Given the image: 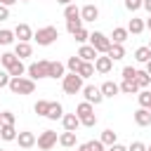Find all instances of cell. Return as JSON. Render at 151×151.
I'll use <instances>...</instances> for the list:
<instances>
[{
	"label": "cell",
	"instance_id": "18",
	"mask_svg": "<svg viewBox=\"0 0 151 151\" xmlns=\"http://www.w3.org/2000/svg\"><path fill=\"white\" fill-rule=\"evenodd\" d=\"M64 71H66V66H64L61 61H50V76H47V78H54V80H57V78H64V76H66Z\"/></svg>",
	"mask_w": 151,
	"mask_h": 151
},
{
	"label": "cell",
	"instance_id": "36",
	"mask_svg": "<svg viewBox=\"0 0 151 151\" xmlns=\"http://www.w3.org/2000/svg\"><path fill=\"white\" fill-rule=\"evenodd\" d=\"M80 64H83V61H80V57L76 54V57H68V61H66V68H68L71 73H78V68H80Z\"/></svg>",
	"mask_w": 151,
	"mask_h": 151
},
{
	"label": "cell",
	"instance_id": "40",
	"mask_svg": "<svg viewBox=\"0 0 151 151\" xmlns=\"http://www.w3.org/2000/svg\"><path fill=\"white\" fill-rule=\"evenodd\" d=\"M80 125H85V127H94V125H97V116H94V113H90V116L80 118Z\"/></svg>",
	"mask_w": 151,
	"mask_h": 151
},
{
	"label": "cell",
	"instance_id": "16",
	"mask_svg": "<svg viewBox=\"0 0 151 151\" xmlns=\"http://www.w3.org/2000/svg\"><path fill=\"white\" fill-rule=\"evenodd\" d=\"M14 54H17V59H26V57H31V54H33L31 42H17V45H14Z\"/></svg>",
	"mask_w": 151,
	"mask_h": 151
},
{
	"label": "cell",
	"instance_id": "14",
	"mask_svg": "<svg viewBox=\"0 0 151 151\" xmlns=\"http://www.w3.org/2000/svg\"><path fill=\"white\" fill-rule=\"evenodd\" d=\"M78 57H80V61H94L99 54L94 52V47H92V45H80V50H78Z\"/></svg>",
	"mask_w": 151,
	"mask_h": 151
},
{
	"label": "cell",
	"instance_id": "43",
	"mask_svg": "<svg viewBox=\"0 0 151 151\" xmlns=\"http://www.w3.org/2000/svg\"><path fill=\"white\" fill-rule=\"evenodd\" d=\"M87 144H90V149H92V151H104V149H106L99 139H92V142H87Z\"/></svg>",
	"mask_w": 151,
	"mask_h": 151
},
{
	"label": "cell",
	"instance_id": "48",
	"mask_svg": "<svg viewBox=\"0 0 151 151\" xmlns=\"http://www.w3.org/2000/svg\"><path fill=\"white\" fill-rule=\"evenodd\" d=\"M142 7H144L149 14H151V0H142Z\"/></svg>",
	"mask_w": 151,
	"mask_h": 151
},
{
	"label": "cell",
	"instance_id": "22",
	"mask_svg": "<svg viewBox=\"0 0 151 151\" xmlns=\"http://www.w3.org/2000/svg\"><path fill=\"white\" fill-rule=\"evenodd\" d=\"M7 73H9V78H21L24 73H26V66H24V61L19 59V61H14L9 68H7Z\"/></svg>",
	"mask_w": 151,
	"mask_h": 151
},
{
	"label": "cell",
	"instance_id": "3",
	"mask_svg": "<svg viewBox=\"0 0 151 151\" xmlns=\"http://www.w3.org/2000/svg\"><path fill=\"white\" fill-rule=\"evenodd\" d=\"M28 78L31 80H40V78H47L50 76V61L47 59H40V61H33L28 68H26Z\"/></svg>",
	"mask_w": 151,
	"mask_h": 151
},
{
	"label": "cell",
	"instance_id": "38",
	"mask_svg": "<svg viewBox=\"0 0 151 151\" xmlns=\"http://www.w3.org/2000/svg\"><path fill=\"white\" fill-rule=\"evenodd\" d=\"M73 38H76V42L85 45V40H90V33H87L85 28H80V31H76V33H73Z\"/></svg>",
	"mask_w": 151,
	"mask_h": 151
},
{
	"label": "cell",
	"instance_id": "29",
	"mask_svg": "<svg viewBox=\"0 0 151 151\" xmlns=\"http://www.w3.org/2000/svg\"><path fill=\"white\" fill-rule=\"evenodd\" d=\"M134 59H137L139 64L151 61V50H149V47H137V50H134Z\"/></svg>",
	"mask_w": 151,
	"mask_h": 151
},
{
	"label": "cell",
	"instance_id": "6",
	"mask_svg": "<svg viewBox=\"0 0 151 151\" xmlns=\"http://www.w3.org/2000/svg\"><path fill=\"white\" fill-rule=\"evenodd\" d=\"M57 142H59V137H57V132H54V130H42V132L38 134V139H35V144H38V149H40V151H50Z\"/></svg>",
	"mask_w": 151,
	"mask_h": 151
},
{
	"label": "cell",
	"instance_id": "27",
	"mask_svg": "<svg viewBox=\"0 0 151 151\" xmlns=\"http://www.w3.org/2000/svg\"><path fill=\"white\" fill-rule=\"evenodd\" d=\"M118 87H120V92H123V94H137V92H139V87H137V83H134V80H123Z\"/></svg>",
	"mask_w": 151,
	"mask_h": 151
},
{
	"label": "cell",
	"instance_id": "37",
	"mask_svg": "<svg viewBox=\"0 0 151 151\" xmlns=\"http://www.w3.org/2000/svg\"><path fill=\"white\" fill-rule=\"evenodd\" d=\"M83 28V19H71V21H66V31L73 35L76 31H80Z\"/></svg>",
	"mask_w": 151,
	"mask_h": 151
},
{
	"label": "cell",
	"instance_id": "20",
	"mask_svg": "<svg viewBox=\"0 0 151 151\" xmlns=\"http://www.w3.org/2000/svg\"><path fill=\"white\" fill-rule=\"evenodd\" d=\"M0 139H5V142H14L17 139V130H14V125H0Z\"/></svg>",
	"mask_w": 151,
	"mask_h": 151
},
{
	"label": "cell",
	"instance_id": "31",
	"mask_svg": "<svg viewBox=\"0 0 151 151\" xmlns=\"http://www.w3.org/2000/svg\"><path fill=\"white\" fill-rule=\"evenodd\" d=\"M64 19H66V21H71V19H80V9H78L73 2L66 5V7H64Z\"/></svg>",
	"mask_w": 151,
	"mask_h": 151
},
{
	"label": "cell",
	"instance_id": "26",
	"mask_svg": "<svg viewBox=\"0 0 151 151\" xmlns=\"http://www.w3.org/2000/svg\"><path fill=\"white\" fill-rule=\"evenodd\" d=\"M134 83H137V87H139V90H142V87H149V85H151V76H149L146 71H137Z\"/></svg>",
	"mask_w": 151,
	"mask_h": 151
},
{
	"label": "cell",
	"instance_id": "1",
	"mask_svg": "<svg viewBox=\"0 0 151 151\" xmlns=\"http://www.w3.org/2000/svg\"><path fill=\"white\" fill-rule=\"evenodd\" d=\"M9 90H12V94H33L35 92V80H31V78H9V85H7Z\"/></svg>",
	"mask_w": 151,
	"mask_h": 151
},
{
	"label": "cell",
	"instance_id": "57",
	"mask_svg": "<svg viewBox=\"0 0 151 151\" xmlns=\"http://www.w3.org/2000/svg\"><path fill=\"white\" fill-rule=\"evenodd\" d=\"M0 151H5V149H0Z\"/></svg>",
	"mask_w": 151,
	"mask_h": 151
},
{
	"label": "cell",
	"instance_id": "51",
	"mask_svg": "<svg viewBox=\"0 0 151 151\" xmlns=\"http://www.w3.org/2000/svg\"><path fill=\"white\" fill-rule=\"evenodd\" d=\"M57 2H59V5H64V7H66V5H71V2H73V0H57Z\"/></svg>",
	"mask_w": 151,
	"mask_h": 151
},
{
	"label": "cell",
	"instance_id": "9",
	"mask_svg": "<svg viewBox=\"0 0 151 151\" xmlns=\"http://www.w3.org/2000/svg\"><path fill=\"white\" fill-rule=\"evenodd\" d=\"M14 38H19V42H31L33 40V31L28 24H17L14 28Z\"/></svg>",
	"mask_w": 151,
	"mask_h": 151
},
{
	"label": "cell",
	"instance_id": "49",
	"mask_svg": "<svg viewBox=\"0 0 151 151\" xmlns=\"http://www.w3.org/2000/svg\"><path fill=\"white\" fill-rule=\"evenodd\" d=\"M14 2H19V0H0V5H5V7H12Z\"/></svg>",
	"mask_w": 151,
	"mask_h": 151
},
{
	"label": "cell",
	"instance_id": "12",
	"mask_svg": "<svg viewBox=\"0 0 151 151\" xmlns=\"http://www.w3.org/2000/svg\"><path fill=\"white\" fill-rule=\"evenodd\" d=\"M111 68H113V61H111L106 54H101V57L94 59V71H97V73H109Z\"/></svg>",
	"mask_w": 151,
	"mask_h": 151
},
{
	"label": "cell",
	"instance_id": "50",
	"mask_svg": "<svg viewBox=\"0 0 151 151\" xmlns=\"http://www.w3.org/2000/svg\"><path fill=\"white\" fill-rule=\"evenodd\" d=\"M78 151H92V149H90V144L85 142V144H80V146H78Z\"/></svg>",
	"mask_w": 151,
	"mask_h": 151
},
{
	"label": "cell",
	"instance_id": "5",
	"mask_svg": "<svg viewBox=\"0 0 151 151\" xmlns=\"http://www.w3.org/2000/svg\"><path fill=\"white\" fill-rule=\"evenodd\" d=\"M61 87H64L66 94H78L83 90V78L78 73H68V76L61 78Z\"/></svg>",
	"mask_w": 151,
	"mask_h": 151
},
{
	"label": "cell",
	"instance_id": "21",
	"mask_svg": "<svg viewBox=\"0 0 151 151\" xmlns=\"http://www.w3.org/2000/svg\"><path fill=\"white\" fill-rule=\"evenodd\" d=\"M127 35H130V33H127V28H120V26H118V28H113V33H111V42L123 45V42L127 40Z\"/></svg>",
	"mask_w": 151,
	"mask_h": 151
},
{
	"label": "cell",
	"instance_id": "25",
	"mask_svg": "<svg viewBox=\"0 0 151 151\" xmlns=\"http://www.w3.org/2000/svg\"><path fill=\"white\" fill-rule=\"evenodd\" d=\"M59 144L61 146H66V149H71V146H76V132H61L59 134Z\"/></svg>",
	"mask_w": 151,
	"mask_h": 151
},
{
	"label": "cell",
	"instance_id": "10",
	"mask_svg": "<svg viewBox=\"0 0 151 151\" xmlns=\"http://www.w3.org/2000/svg\"><path fill=\"white\" fill-rule=\"evenodd\" d=\"M61 125H64L66 132H76V130L80 127V118H78L76 113H64V116H61Z\"/></svg>",
	"mask_w": 151,
	"mask_h": 151
},
{
	"label": "cell",
	"instance_id": "32",
	"mask_svg": "<svg viewBox=\"0 0 151 151\" xmlns=\"http://www.w3.org/2000/svg\"><path fill=\"white\" fill-rule=\"evenodd\" d=\"M90 113H94L92 104H87V101H80V104L76 106V116H78V118H85V116H90Z\"/></svg>",
	"mask_w": 151,
	"mask_h": 151
},
{
	"label": "cell",
	"instance_id": "39",
	"mask_svg": "<svg viewBox=\"0 0 151 151\" xmlns=\"http://www.w3.org/2000/svg\"><path fill=\"white\" fill-rule=\"evenodd\" d=\"M0 120H2L5 125H14V113H12V111H2V113H0ZM2 123H0V125H2Z\"/></svg>",
	"mask_w": 151,
	"mask_h": 151
},
{
	"label": "cell",
	"instance_id": "4",
	"mask_svg": "<svg viewBox=\"0 0 151 151\" xmlns=\"http://www.w3.org/2000/svg\"><path fill=\"white\" fill-rule=\"evenodd\" d=\"M90 45L94 47L97 54H106L111 47V38H106L101 31H94V33H90Z\"/></svg>",
	"mask_w": 151,
	"mask_h": 151
},
{
	"label": "cell",
	"instance_id": "7",
	"mask_svg": "<svg viewBox=\"0 0 151 151\" xmlns=\"http://www.w3.org/2000/svg\"><path fill=\"white\" fill-rule=\"evenodd\" d=\"M80 92H83V97H85V101H87V104H94V106H97V104H101V101H104V97H101V92H99V87H97V85H83V90H80Z\"/></svg>",
	"mask_w": 151,
	"mask_h": 151
},
{
	"label": "cell",
	"instance_id": "41",
	"mask_svg": "<svg viewBox=\"0 0 151 151\" xmlns=\"http://www.w3.org/2000/svg\"><path fill=\"white\" fill-rule=\"evenodd\" d=\"M134 76H137V68H132V66L123 68V80H134Z\"/></svg>",
	"mask_w": 151,
	"mask_h": 151
},
{
	"label": "cell",
	"instance_id": "45",
	"mask_svg": "<svg viewBox=\"0 0 151 151\" xmlns=\"http://www.w3.org/2000/svg\"><path fill=\"white\" fill-rule=\"evenodd\" d=\"M7 85H9V73L0 71V87H7Z\"/></svg>",
	"mask_w": 151,
	"mask_h": 151
},
{
	"label": "cell",
	"instance_id": "23",
	"mask_svg": "<svg viewBox=\"0 0 151 151\" xmlns=\"http://www.w3.org/2000/svg\"><path fill=\"white\" fill-rule=\"evenodd\" d=\"M144 28H146V26H144V21H142V19H134V17H132V19H130V24H127V33H132V35H139Z\"/></svg>",
	"mask_w": 151,
	"mask_h": 151
},
{
	"label": "cell",
	"instance_id": "2",
	"mask_svg": "<svg viewBox=\"0 0 151 151\" xmlns=\"http://www.w3.org/2000/svg\"><path fill=\"white\" fill-rule=\"evenodd\" d=\"M57 38H59V31H57V26H42V28H38V31L33 33V40H35L38 45H42V47L52 45Z\"/></svg>",
	"mask_w": 151,
	"mask_h": 151
},
{
	"label": "cell",
	"instance_id": "46",
	"mask_svg": "<svg viewBox=\"0 0 151 151\" xmlns=\"http://www.w3.org/2000/svg\"><path fill=\"white\" fill-rule=\"evenodd\" d=\"M5 19H9V7L0 5V21H5Z\"/></svg>",
	"mask_w": 151,
	"mask_h": 151
},
{
	"label": "cell",
	"instance_id": "30",
	"mask_svg": "<svg viewBox=\"0 0 151 151\" xmlns=\"http://www.w3.org/2000/svg\"><path fill=\"white\" fill-rule=\"evenodd\" d=\"M137 101L142 109H149L151 106V90H139L137 92Z\"/></svg>",
	"mask_w": 151,
	"mask_h": 151
},
{
	"label": "cell",
	"instance_id": "8",
	"mask_svg": "<svg viewBox=\"0 0 151 151\" xmlns=\"http://www.w3.org/2000/svg\"><path fill=\"white\" fill-rule=\"evenodd\" d=\"M35 139H38V137H35L33 132L21 130V132H17V139H14V142H17L21 149H33V146H35Z\"/></svg>",
	"mask_w": 151,
	"mask_h": 151
},
{
	"label": "cell",
	"instance_id": "59",
	"mask_svg": "<svg viewBox=\"0 0 151 151\" xmlns=\"http://www.w3.org/2000/svg\"><path fill=\"white\" fill-rule=\"evenodd\" d=\"M0 123H2V120H0Z\"/></svg>",
	"mask_w": 151,
	"mask_h": 151
},
{
	"label": "cell",
	"instance_id": "56",
	"mask_svg": "<svg viewBox=\"0 0 151 151\" xmlns=\"http://www.w3.org/2000/svg\"><path fill=\"white\" fill-rule=\"evenodd\" d=\"M21 2H28V0H21Z\"/></svg>",
	"mask_w": 151,
	"mask_h": 151
},
{
	"label": "cell",
	"instance_id": "55",
	"mask_svg": "<svg viewBox=\"0 0 151 151\" xmlns=\"http://www.w3.org/2000/svg\"><path fill=\"white\" fill-rule=\"evenodd\" d=\"M146 151H151V146H146Z\"/></svg>",
	"mask_w": 151,
	"mask_h": 151
},
{
	"label": "cell",
	"instance_id": "52",
	"mask_svg": "<svg viewBox=\"0 0 151 151\" xmlns=\"http://www.w3.org/2000/svg\"><path fill=\"white\" fill-rule=\"evenodd\" d=\"M144 26H146V28H149V31H151V14H149V19H146V21H144Z\"/></svg>",
	"mask_w": 151,
	"mask_h": 151
},
{
	"label": "cell",
	"instance_id": "17",
	"mask_svg": "<svg viewBox=\"0 0 151 151\" xmlns=\"http://www.w3.org/2000/svg\"><path fill=\"white\" fill-rule=\"evenodd\" d=\"M106 57H109L111 61H118V59H123V57H125V47H123V45H116V42H111V47H109Z\"/></svg>",
	"mask_w": 151,
	"mask_h": 151
},
{
	"label": "cell",
	"instance_id": "58",
	"mask_svg": "<svg viewBox=\"0 0 151 151\" xmlns=\"http://www.w3.org/2000/svg\"><path fill=\"white\" fill-rule=\"evenodd\" d=\"M149 111H151V106H149Z\"/></svg>",
	"mask_w": 151,
	"mask_h": 151
},
{
	"label": "cell",
	"instance_id": "28",
	"mask_svg": "<svg viewBox=\"0 0 151 151\" xmlns=\"http://www.w3.org/2000/svg\"><path fill=\"white\" fill-rule=\"evenodd\" d=\"M99 142H101L104 146H111V144H116V142H118V134L109 127V130H104V132H101V139H99Z\"/></svg>",
	"mask_w": 151,
	"mask_h": 151
},
{
	"label": "cell",
	"instance_id": "35",
	"mask_svg": "<svg viewBox=\"0 0 151 151\" xmlns=\"http://www.w3.org/2000/svg\"><path fill=\"white\" fill-rule=\"evenodd\" d=\"M33 111H35L38 116H47V111H50V101H47V99H38L35 106H33Z\"/></svg>",
	"mask_w": 151,
	"mask_h": 151
},
{
	"label": "cell",
	"instance_id": "54",
	"mask_svg": "<svg viewBox=\"0 0 151 151\" xmlns=\"http://www.w3.org/2000/svg\"><path fill=\"white\" fill-rule=\"evenodd\" d=\"M146 47H149V50H151V42H149V45H146Z\"/></svg>",
	"mask_w": 151,
	"mask_h": 151
},
{
	"label": "cell",
	"instance_id": "44",
	"mask_svg": "<svg viewBox=\"0 0 151 151\" xmlns=\"http://www.w3.org/2000/svg\"><path fill=\"white\" fill-rule=\"evenodd\" d=\"M127 151H146V144H142V142H132V144L127 146Z\"/></svg>",
	"mask_w": 151,
	"mask_h": 151
},
{
	"label": "cell",
	"instance_id": "13",
	"mask_svg": "<svg viewBox=\"0 0 151 151\" xmlns=\"http://www.w3.org/2000/svg\"><path fill=\"white\" fill-rule=\"evenodd\" d=\"M134 123H137L139 127H146V125H151V111L139 106V109L134 111Z\"/></svg>",
	"mask_w": 151,
	"mask_h": 151
},
{
	"label": "cell",
	"instance_id": "34",
	"mask_svg": "<svg viewBox=\"0 0 151 151\" xmlns=\"http://www.w3.org/2000/svg\"><path fill=\"white\" fill-rule=\"evenodd\" d=\"M17 38H14V31L9 28H0V45H12Z\"/></svg>",
	"mask_w": 151,
	"mask_h": 151
},
{
	"label": "cell",
	"instance_id": "42",
	"mask_svg": "<svg viewBox=\"0 0 151 151\" xmlns=\"http://www.w3.org/2000/svg\"><path fill=\"white\" fill-rule=\"evenodd\" d=\"M125 7L130 12H137V9H142V0H125Z\"/></svg>",
	"mask_w": 151,
	"mask_h": 151
},
{
	"label": "cell",
	"instance_id": "24",
	"mask_svg": "<svg viewBox=\"0 0 151 151\" xmlns=\"http://www.w3.org/2000/svg\"><path fill=\"white\" fill-rule=\"evenodd\" d=\"M78 76H80L83 80H85V78H92V76H94V64H92V61H83L80 68H78Z\"/></svg>",
	"mask_w": 151,
	"mask_h": 151
},
{
	"label": "cell",
	"instance_id": "47",
	"mask_svg": "<svg viewBox=\"0 0 151 151\" xmlns=\"http://www.w3.org/2000/svg\"><path fill=\"white\" fill-rule=\"evenodd\" d=\"M106 151H127V146H123V144H118V142H116V144H111Z\"/></svg>",
	"mask_w": 151,
	"mask_h": 151
},
{
	"label": "cell",
	"instance_id": "33",
	"mask_svg": "<svg viewBox=\"0 0 151 151\" xmlns=\"http://www.w3.org/2000/svg\"><path fill=\"white\" fill-rule=\"evenodd\" d=\"M14 61H19L14 52H2V54H0V64L5 66V71H7V68H9L12 64H14Z\"/></svg>",
	"mask_w": 151,
	"mask_h": 151
},
{
	"label": "cell",
	"instance_id": "11",
	"mask_svg": "<svg viewBox=\"0 0 151 151\" xmlns=\"http://www.w3.org/2000/svg\"><path fill=\"white\" fill-rule=\"evenodd\" d=\"M80 19L87 21V24L97 21V19H99V9H97V5H85V7H80Z\"/></svg>",
	"mask_w": 151,
	"mask_h": 151
},
{
	"label": "cell",
	"instance_id": "15",
	"mask_svg": "<svg viewBox=\"0 0 151 151\" xmlns=\"http://www.w3.org/2000/svg\"><path fill=\"white\" fill-rule=\"evenodd\" d=\"M99 92H101V97H116V94L120 92V87H118V83H113V80H106V83H101Z\"/></svg>",
	"mask_w": 151,
	"mask_h": 151
},
{
	"label": "cell",
	"instance_id": "53",
	"mask_svg": "<svg viewBox=\"0 0 151 151\" xmlns=\"http://www.w3.org/2000/svg\"><path fill=\"white\" fill-rule=\"evenodd\" d=\"M146 73L151 76V61H146Z\"/></svg>",
	"mask_w": 151,
	"mask_h": 151
},
{
	"label": "cell",
	"instance_id": "19",
	"mask_svg": "<svg viewBox=\"0 0 151 151\" xmlns=\"http://www.w3.org/2000/svg\"><path fill=\"white\" fill-rule=\"evenodd\" d=\"M61 116H64V106H61L59 101H50V111H47L45 118H50V120H59Z\"/></svg>",
	"mask_w": 151,
	"mask_h": 151
}]
</instances>
